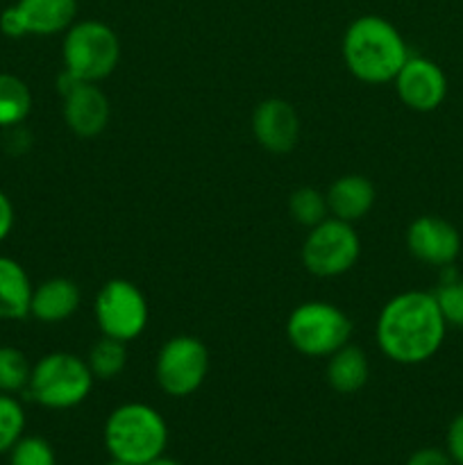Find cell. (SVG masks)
I'll list each match as a JSON object with an SVG mask.
<instances>
[{"instance_id":"cell-1","label":"cell","mask_w":463,"mask_h":465,"mask_svg":"<svg viewBox=\"0 0 463 465\" xmlns=\"http://www.w3.org/2000/svg\"><path fill=\"white\" fill-rule=\"evenodd\" d=\"M445 322L434 293L407 291L384 304L377 318L381 352L402 366H418L434 357L445 339Z\"/></svg>"},{"instance_id":"cell-2","label":"cell","mask_w":463,"mask_h":465,"mask_svg":"<svg viewBox=\"0 0 463 465\" xmlns=\"http://www.w3.org/2000/svg\"><path fill=\"white\" fill-rule=\"evenodd\" d=\"M343 59L348 71L366 84L393 82L409 59L407 41L386 18L366 14L354 18L343 35Z\"/></svg>"},{"instance_id":"cell-3","label":"cell","mask_w":463,"mask_h":465,"mask_svg":"<svg viewBox=\"0 0 463 465\" xmlns=\"http://www.w3.org/2000/svg\"><path fill=\"white\" fill-rule=\"evenodd\" d=\"M168 443L166 420L157 409L127 402L113 409L104 422V445L112 459L130 465H145L162 457Z\"/></svg>"},{"instance_id":"cell-4","label":"cell","mask_w":463,"mask_h":465,"mask_svg":"<svg viewBox=\"0 0 463 465\" xmlns=\"http://www.w3.org/2000/svg\"><path fill=\"white\" fill-rule=\"evenodd\" d=\"M94 380L86 359L71 352H50L32 366L25 391L45 409H73L89 398Z\"/></svg>"},{"instance_id":"cell-5","label":"cell","mask_w":463,"mask_h":465,"mask_svg":"<svg viewBox=\"0 0 463 465\" xmlns=\"http://www.w3.org/2000/svg\"><path fill=\"white\" fill-rule=\"evenodd\" d=\"M286 336L304 357H331L336 350L350 343L352 321L336 304L311 300L298 304L291 312L286 321Z\"/></svg>"},{"instance_id":"cell-6","label":"cell","mask_w":463,"mask_h":465,"mask_svg":"<svg viewBox=\"0 0 463 465\" xmlns=\"http://www.w3.org/2000/svg\"><path fill=\"white\" fill-rule=\"evenodd\" d=\"M64 68L82 82H95L109 77L121 59L118 35L103 21L73 23L62 44Z\"/></svg>"},{"instance_id":"cell-7","label":"cell","mask_w":463,"mask_h":465,"mask_svg":"<svg viewBox=\"0 0 463 465\" xmlns=\"http://www.w3.org/2000/svg\"><path fill=\"white\" fill-rule=\"evenodd\" d=\"M361 257V241L352 223L327 216L311 227L302 245V263L316 277H339L352 271Z\"/></svg>"},{"instance_id":"cell-8","label":"cell","mask_w":463,"mask_h":465,"mask_svg":"<svg viewBox=\"0 0 463 465\" xmlns=\"http://www.w3.org/2000/svg\"><path fill=\"white\" fill-rule=\"evenodd\" d=\"M209 372V350L200 339L180 334L162 345L154 363L159 389L171 398H189L204 384Z\"/></svg>"},{"instance_id":"cell-9","label":"cell","mask_w":463,"mask_h":465,"mask_svg":"<svg viewBox=\"0 0 463 465\" xmlns=\"http://www.w3.org/2000/svg\"><path fill=\"white\" fill-rule=\"evenodd\" d=\"M94 313L103 336L123 343L143 334L150 316L143 291L127 280H109L103 284L95 295Z\"/></svg>"},{"instance_id":"cell-10","label":"cell","mask_w":463,"mask_h":465,"mask_svg":"<svg viewBox=\"0 0 463 465\" xmlns=\"http://www.w3.org/2000/svg\"><path fill=\"white\" fill-rule=\"evenodd\" d=\"M395 91L399 100L413 112H434L448 95V80L438 64L427 57H411L395 75Z\"/></svg>"},{"instance_id":"cell-11","label":"cell","mask_w":463,"mask_h":465,"mask_svg":"<svg viewBox=\"0 0 463 465\" xmlns=\"http://www.w3.org/2000/svg\"><path fill=\"white\" fill-rule=\"evenodd\" d=\"M407 248L418 262L448 268L461 252V236L452 223L436 216H420L409 225Z\"/></svg>"},{"instance_id":"cell-12","label":"cell","mask_w":463,"mask_h":465,"mask_svg":"<svg viewBox=\"0 0 463 465\" xmlns=\"http://www.w3.org/2000/svg\"><path fill=\"white\" fill-rule=\"evenodd\" d=\"M252 134L263 150L284 154L300 139V116L293 104L281 98H266L252 114Z\"/></svg>"},{"instance_id":"cell-13","label":"cell","mask_w":463,"mask_h":465,"mask_svg":"<svg viewBox=\"0 0 463 465\" xmlns=\"http://www.w3.org/2000/svg\"><path fill=\"white\" fill-rule=\"evenodd\" d=\"M64 121L82 139L98 136L109 123V98L95 82H77L62 95Z\"/></svg>"},{"instance_id":"cell-14","label":"cell","mask_w":463,"mask_h":465,"mask_svg":"<svg viewBox=\"0 0 463 465\" xmlns=\"http://www.w3.org/2000/svg\"><path fill=\"white\" fill-rule=\"evenodd\" d=\"M82 293L80 286L68 277H53V280L41 282L32 291V302H30V316L36 321L48 322H64L80 309Z\"/></svg>"},{"instance_id":"cell-15","label":"cell","mask_w":463,"mask_h":465,"mask_svg":"<svg viewBox=\"0 0 463 465\" xmlns=\"http://www.w3.org/2000/svg\"><path fill=\"white\" fill-rule=\"evenodd\" d=\"M330 216L345 223H357L370 213L375 207L377 191L368 177L363 175H343L330 186L325 193Z\"/></svg>"},{"instance_id":"cell-16","label":"cell","mask_w":463,"mask_h":465,"mask_svg":"<svg viewBox=\"0 0 463 465\" xmlns=\"http://www.w3.org/2000/svg\"><path fill=\"white\" fill-rule=\"evenodd\" d=\"M27 35L50 36L66 32L75 23L77 0H18Z\"/></svg>"},{"instance_id":"cell-17","label":"cell","mask_w":463,"mask_h":465,"mask_svg":"<svg viewBox=\"0 0 463 465\" xmlns=\"http://www.w3.org/2000/svg\"><path fill=\"white\" fill-rule=\"evenodd\" d=\"M30 275L12 257L0 254V321H23L30 316L32 302Z\"/></svg>"},{"instance_id":"cell-18","label":"cell","mask_w":463,"mask_h":465,"mask_svg":"<svg viewBox=\"0 0 463 465\" xmlns=\"http://www.w3.org/2000/svg\"><path fill=\"white\" fill-rule=\"evenodd\" d=\"M368 377H370L368 357L357 345H343L331 354L327 363V381L340 395H352L361 391Z\"/></svg>"},{"instance_id":"cell-19","label":"cell","mask_w":463,"mask_h":465,"mask_svg":"<svg viewBox=\"0 0 463 465\" xmlns=\"http://www.w3.org/2000/svg\"><path fill=\"white\" fill-rule=\"evenodd\" d=\"M32 91L21 77L12 73H0V127L9 130L30 116Z\"/></svg>"},{"instance_id":"cell-20","label":"cell","mask_w":463,"mask_h":465,"mask_svg":"<svg viewBox=\"0 0 463 465\" xmlns=\"http://www.w3.org/2000/svg\"><path fill=\"white\" fill-rule=\"evenodd\" d=\"M86 363H89V371L94 372L95 380H116L127 366L125 343L112 339V336H103L94 343Z\"/></svg>"},{"instance_id":"cell-21","label":"cell","mask_w":463,"mask_h":465,"mask_svg":"<svg viewBox=\"0 0 463 465\" xmlns=\"http://www.w3.org/2000/svg\"><path fill=\"white\" fill-rule=\"evenodd\" d=\"M32 366L25 354L12 345H0V393H18L30 384Z\"/></svg>"},{"instance_id":"cell-22","label":"cell","mask_w":463,"mask_h":465,"mask_svg":"<svg viewBox=\"0 0 463 465\" xmlns=\"http://www.w3.org/2000/svg\"><path fill=\"white\" fill-rule=\"evenodd\" d=\"M289 209L293 221L304 227H316L318 223H322L330 216L325 193H320L313 186H300V189H295L289 198Z\"/></svg>"},{"instance_id":"cell-23","label":"cell","mask_w":463,"mask_h":465,"mask_svg":"<svg viewBox=\"0 0 463 465\" xmlns=\"http://www.w3.org/2000/svg\"><path fill=\"white\" fill-rule=\"evenodd\" d=\"M25 430V411L14 395L0 393V454L9 452Z\"/></svg>"},{"instance_id":"cell-24","label":"cell","mask_w":463,"mask_h":465,"mask_svg":"<svg viewBox=\"0 0 463 465\" xmlns=\"http://www.w3.org/2000/svg\"><path fill=\"white\" fill-rule=\"evenodd\" d=\"M436 304L443 313L445 322L454 327H463V282L448 275L434 291Z\"/></svg>"},{"instance_id":"cell-25","label":"cell","mask_w":463,"mask_h":465,"mask_svg":"<svg viewBox=\"0 0 463 465\" xmlns=\"http://www.w3.org/2000/svg\"><path fill=\"white\" fill-rule=\"evenodd\" d=\"M9 465H57L50 443L41 436H23L9 450Z\"/></svg>"},{"instance_id":"cell-26","label":"cell","mask_w":463,"mask_h":465,"mask_svg":"<svg viewBox=\"0 0 463 465\" xmlns=\"http://www.w3.org/2000/svg\"><path fill=\"white\" fill-rule=\"evenodd\" d=\"M0 32H3L5 36H9V39L27 36V25L25 21H23V14L16 5H12V7H7L0 14Z\"/></svg>"},{"instance_id":"cell-27","label":"cell","mask_w":463,"mask_h":465,"mask_svg":"<svg viewBox=\"0 0 463 465\" xmlns=\"http://www.w3.org/2000/svg\"><path fill=\"white\" fill-rule=\"evenodd\" d=\"M448 454L457 465H463V413H458L448 430Z\"/></svg>"},{"instance_id":"cell-28","label":"cell","mask_w":463,"mask_h":465,"mask_svg":"<svg viewBox=\"0 0 463 465\" xmlns=\"http://www.w3.org/2000/svg\"><path fill=\"white\" fill-rule=\"evenodd\" d=\"M407 465H457L448 452L438 448H422L409 457Z\"/></svg>"},{"instance_id":"cell-29","label":"cell","mask_w":463,"mask_h":465,"mask_svg":"<svg viewBox=\"0 0 463 465\" xmlns=\"http://www.w3.org/2000/svg\"><path fill=\"white\" fill-rule=\"evenodd\" d=\"M14 204L5 191H0V243L12 234L14 230Z\"/></svg>"},{"instance_id":"cell-30","label":"cell","mask_w":463,"mask_h":465,"mask_svg":"<svg viewBox=\"0 0 463 465\" xmlns=\"http://www.w3.org/2000/svg\"><path fill=\"white\" fill-rule=\"evenodd\" d=\"M145 465H180L177 461H172V459H166L162 454V457H157V459H153V461L150 463H145Z\"/></svg>"},{"instance_id":"cell-31","label":"cell","mask_w":463,"mask_h":465,"mask_svg":"<svg viewBox=\"0 0 463 465\" xmlns=\"http://www.w3.org/2000/svg\"><path fill=\"white\" fill-rule=\"evenodd\" d=\"M107 465H130V463H125V461H118V459H112V461H109Z\"/></svg>"}]
</instances>
